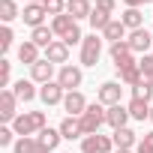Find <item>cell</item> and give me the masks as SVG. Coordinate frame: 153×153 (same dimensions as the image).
Wrapping results in <instances>:
<instances>
[{
  "mask_svg": "<svg viewBox=\"0 0 153 153\" xmlns=\"http://www.w3.org/2000/svg\"><path fill=\"white\" fill-rule=\"evenodd\" d=\"M51 30H54V36H57V39H63L69 48L84 42V33H81L78 21H75L69 12H63V15H54V18H51Z\"/></svg>",
  "mask_w": 153,
  "mask_h": 153,
  "instance_id": "1",
  "label": "cell"
},
{
  "mask_svg": "<svg viewBox=\"0 0 153 153\" xmlns=\"http://www.w3.org/2000/svg\"><path fill=\"white\" fill-rule=\"evenodd\" d=\"M45 126H48V117H45V111H21V114L12 120V129H15V135H18V138L39 135Z\"/></svg>",
  "mask_w": 153,
  "mask_h": 153,
  "instance_id": "2",
  "label": "cell"
},
{
  "mask_svg": "<svg viewBox=\"0 0 153 153\" xmlns=\"http://www.w3.org/2000/svg\"><path fill=\"white\" fill-rule=\"evenodd\" d=\"M105 114H108V108H105L102 102H90V105H87V111L78 117V120H81L84 135H96V132L105 126Z\"/></svg>",
  "mask_w": 153,
  "mask_h": 153,
  "instance_id": "3",
  "label": "cell"
},
{
  "mask_svg": "<svg viewBox=\"0 0 153 153\" xmlns=\"http://www.w3.org/2000/svg\"><path fill=\"white\" fill-rule=\"evenodd\" d=\"M57 84H60L66 93L78 90V87L84 84V72H81V66H72V63L60 66V69H57Z\"/></svg>",
  "mask_w": 153,
  "mask_h": 153,
  "instance_id": "4",
  "label": "cell"
},
{
  "mask_svg": "<svg viewBox=\"0 0 153 153\" xmlns=\"http://www.w3.org/2000/svg\"><path fill=\"white\" fill-rule=\"evenodd\" d=\"M99 57H102V36H96V33L84 36V42H81V66H96Z\"/></svg>",
  "mask_w": 153,
  "mask_h": 153,
  "instance_id": "5",
  "label": "cell"
},
{
  "mask_svg": "<svg viewBox=\"0 0 153 153\" xmlns=\"http://www.w3.org/2000/svg\"><path fill=\"white\" fill-rule=\"evenodd\" d=\"M81 153H114V141H111V135H102V132L84 135L81 138Z\"/></svg>",
  "mask_w": 153,
  "mask_h": 153,
  "instance_id": "6",
  "label": "cell"
},
{
  "mask_svg": "<svg viewBox=\"0 0 153 153\" xmlns=\"http://www.w3.org/2000/svg\"><path fill=\"white\" fill-rule=\"evenodd\" d=\"M108 54H111V60H114V72H120V69H126V66H135L138 60L132 57V48H129V42L123 39V42H114L111 48H108Z\"/></svg>",
  "mask_w": 153,
  "mask_h": 153,
  "instance_id": "7",
  "label": "cell"
},
{
  "mask_svg": "<svg viewBox=\"0 0 153 153\" xmlns=\"http://www.w3.org/2000/svg\"><path fill=\"white\" fill-rule=\"evenodd\" d=\"M18 114H21V111H18V96H15V90L9 87V90L0 93V120L12 126V120H15Z\"/></svg>",
  "mask_w": 153,
  "mask_h": 153,
  "instance_id": "8",
  "label": "cell"
},
{
  "mask_svg": "<svg viewBox=\"0 0 153 153\" xmlns=\"http://www.w3.org/2000/svg\"><path fill=\"white\" fill-rule=\"evenodd\" d=\"M120 99H123V87H120V81H105V84L96 90V102H102L105 108L120 105Z\"/></svg>",
  "mask_w": 153,
  "mask_h": 153,
  "instance_id": "9",
  "label": "cell"
},
{
  "mask_svg": "<svg viewBox=\"0 0 153 153\" xmlns=\"http://www.w3.org/2000/svg\"><path fill=\"white\" fill-rule=\"evenodd\" d=\"M126 42H129L132 54H147V48L153 45V33H150L147 27H138V30H129Z\"/></svg>",
  "mask_w": 153,
  "mask_h": 153,
  "instance_id": "10",
  "label": "cell"
},
{
  "mask_svg": "<svg viewBox=\"0 0 153 153\" xmlns=\"http://www.w3.org/2000/svg\"><path fill=\"white\" fill-rule=\"evenodd\" d=\"M87 99H84V93L81 90H72V93H66V99H63V111H66V117H81L84 111H87Z\"/></svg>",
  "mask_w": 153,
  "mask_h": 153,
  "instance_id": "11",
  "label": "cell"
},
{
  "mask_svg": "<svg viewBox=\"0 0 153 153\" xmlns=\"http://www.w3.org/2000/svg\"><path fill=\"white\" fill-rule=\"evenodd\" d=\"M39 99L51 108V105H63V99H66V90L57 84V78L54 81H48V84H42L39 87Z\"/></svg>",
  "mask_w": 153,
  "mask_h": 153,
  "instance_id": "12",
  "label": "cell"
},
{
  "mask_svg": "<svg viewBox=\"0 0 153 153\" xmlns=\"http://www.w3.org/2000/svg\"><path fill=\"white\" fill-rule=\"evenodd\" d=\"M45 6L42 3H27L24 9H21V18H24V24L30 27V30H36V27H42L45 24Z\"/></svg>",
  "mask_w": 153,
  "mask_h": 153,
  "instance_id": "13",
  "label": "cell"
},
{
  "mask_svg": "<svg viewBox=\"0 0 153 153\" xmlns=\"http://www.w3.org/2000/svg\"><path fill=\"white\" fill-rule=\"evenodd\" d=\"M45 60L54 63V66H66L69 63V45L63 39H54L48 48H45Z\"/></svg>",
  "mask_w": 153,
  "mask_h": 153,
  "instance_id": "14",
  "label": "cell"
},
{
  "mask_svg": "<svg viewBox=\"0 0 153 153\" xmlns=\"http://www.w3.org/2000/svg\"><path fill=\"white\" fill-rule=\"evenodd\" d=\"M129 120H132V117H129V108H126L123 102H120V105H111V108H108V114H105V123L111 126V132H114V129L129 126Z\"/></svg>",
  "mask_w": 153,
  "mask_h": 153,
  "instance_id": "15",
  "label": "cell"
},
{
  "mask_svg": "<svg viewBox=\"0 0 153 153\" xmlns=\"http://www.w3.org/2000/svg\"><path fill=\"white\" fill-rule=\"evenodd\" d=\"M30 81H36L39 87L48 84V81H54V63H48L45 57H42L39 63H33V66H30Z\"/></svg>",
  "mask_w": 153,
  "mask_h": 153,
  "instance_id": "16",
  "label": "cell"
},
{
  "mask_svg": "<svg viewBox=\"0 0 153 153\" xmlns=\"http://www.w3.org/2000/svg\"><path fill=\"white\" fill-rule=\"evenodd\" d=\"M111 141H114V150H117V147H120V150H135V147H138V135H135L129 126L114 129V132H111Z\"/></svg>",
  "mask_w": 153,
  "mask_h": 153,
  "instance_id": "17",
  "label": "cell"
},
{
  "mask_svg": "<svg viewBox=\"0 0 153 153\" xmlns=\"http://www.w3.org/2000/svg\"><path fill=\"white\" fill-rule=\"evenodd\" d=\"M57 129H60V135H63L66 141H78V138H84V129H81V120H78V117H63Z\"/></svg>",
  "mask_w": 153,
  "mask_h": 153,
  "instance_id": "18",
  "label": "cell"
},
{
  "mask_svg": "<svg viewBox=\"0 0 153 153\" xmlns=\"http://www.w3.org/2000/svg\"><path fill=\"white\" fill-rule=\"evenodd\" d=\"M12 90H15L18 102H33V99L39 96V90H36V81H30V78H18V81L12 84Z\"/></svg>",
  "mask_w": 153,
  "mask_h": 153,
  "instance_id": "19",
  "label": "cell"
},
{
  "mask_svg": "<svg viewBox=\"0 0 153 153\" xmlns=\"http://www.w3.org/2000/svg\"><path fill=\"white\" fill-rule=\"evenodd\" d=\"M12 150H15V153H51V150H48V147H45V144H42V141H39L36 135L18 138V141L12 144Z\"/></svg>",
  "mask_w": 153,
  "mask_h": 153,
  "instance_id": "20",
  "label": "cell"
},
{
  "mask_svg": "<svg viewBox=\"0 0 153 153\" xmlns=\"http://www.w3.org/2000/svg\"><path fill=\"white\" fill-rule=\"evenodd\" d=\"M66 12L75 21H84V18L93 15V3H90V0H66Z\"/></svg>",
  "mask_w": 153,
  "mask_h": 153,
  "instance_id": "21",
  "label": "cell"
},
{
  "mask_svg": "<svg viewBox=\"0 0 153 153\" xmlns=\"http://www.w3.org/2000/svg\"><path fill=\"white\" fill-rule=\"evenodd\" d=\"M39 51H42V48H39L36 42H30V39H27V42H21V45H18V60H21L24 66H33V63H39V60H42V57H39Z\"/></svg>",
  "mask_w": 153,
  "mask_h": 153,
  "instance_id": "22",
  "label": "cell"
},
{
  "mask_svg": "<svg viewBox=\"0 0 153 153\" xmlns=\"http://www.w3.org/2000/svg\"><path fill=\"white\" fill-rule=\"evenodd\" d=\"M126 36H129V30H126V24H123L120 18H114V21H111V24L102 30V39H108L111 45H114V42H123Z\"/></svg>",
  "mask_w": 153,
  "mask_h": 153,
  "instance_id": "23",
  "label": "cell"
},
{
  "mask_svg": "<svg viewBox=\"0 0 153 153\" xmlns=\"http://www.w3.org/2000/svg\"><path fill=\"white\" fill-rule=\"evenodd\" d=\"M117 78H120V84H126V87H135V84H141V81H144V72H141V66L135 63V66H126V69H120V72H117Z\"/></svg>",
  "mask_w": 153,
  "mask_h": 153,
  "instance_id": "24",
  "label": "cell"
},
{
  "mask_svg": "<svg viewBox=\"0 0 153 153\" xmlns=\"http://www.w3.org/2000/svg\"><path fill=\"white\" fill-rule=\"evenodd\" d=\"M54 39H57V36H54V30H51L48 24H42V27L30 30V42H36V45H39L42 51H45V48H48V45H51Z\"/></svg>",
  "mask_w": 153,
  "mask_h": 153,
  "instance_id": "25",
  "label": "cell"
},
{
  "mask_svg": "<svg viewBox=\"0 0 153 153\" xmlns=\"http://www.w3.org/2000/svg\"><path fill=\"white\" fill-rule=\"evenodd\" d=\"M126 108H129V117L132 120H150V102H144V99H129L126 102Z\"/></svg>",
  "mask_w": 153,
  "mask_h": 153,
  "instance_id": "26",
  "label": "cell"
},
{
  "mask_svg": "<svg viewBox=\"0 0 153 153\" xmlns=\"http://www.w3.org/2000/svg\"><path fill=\"white\" fill-rule=\"evenodd\" d=\"M120 21L126 24V30H138V27H144V15H141V9H123Z\"/></svg>",
  "mask_w": 153,
  "mask_h": 153,
  "instance_id": "27",
  "label": "cell"
},
{
  "mask_svg": "<svg viewBox=\"0 0 153 153\" xmlns=\"http://www.w3.org/2000/svg\"><path fill=\"white\" fill-rule=\"evenodd\" d=\"M36 138H39V141H42V144H45L48 150H57V144L63 141V135H60V129H51V126H45V129H42V132H39Z\"/></svg>",
  "mask_w": 153,
  "mask_h": 153,
  "instance_id": "28",
  "label": "cell"
},
{
  "mask_svg": "<svg viewBox=\"0 0 153 153\" xmlns=\"http://www.w3.org/2000/svg\"><path fill=\"white\" fill-rule=\"evenodd\" d=\"M90 21V27H93V33H102L111 21H114V15H108V12H99V9H93V15L87 18Z\"/></svg>",
  "mask_w": 153,
  "mask_h": 153,
  "instance_id": "29",
  "label": "cell"
},
{
  "mask_svg": "<svg viewBox=\"0 0 153 153\" xmlns=\"http://www.w3.org/2000/svg\"><path fill=\"white\" fill-rule=\"evenodd\" d=\"M0 18H3L6 24H9V21H15V18H21L15 0H0Z\"/></svg>",
  "mask_w": 153,
  "mask_h": 153,
  "instance_id": "30",
  "label": "cell"
},
{
  "mask_svg": "<svg viewBox=\"0 0 153 153\" xmlns=\"http://www.w3.org/2000/svg\"><path fill=\"white\" fill-rule=\"evenodd\" d=\"M132 99H144V102H150V99H153V87L147 84V78H144L141 84H135V87H132Z\"/></svg>",
  "mask_w": 153,
  "mask_h": 153,
  "instance_id": "31",
  "label": "cell"
},
{
  "mask_svg": "<svg viewBox=\"0 0 153 153\" xmlns=\"http://www.w3.org/2000/svg\"><path fill=\"white\" fill-rule=\"evenodd\" d=\"M9 81H12V63L9 60H0V87L9 90Z\"/></svg>",
  "mask_w": 153,
  "mask_h": 153,
  "instance_id": "32",
  "label": "cell"
},
{
  "mask_svg": "<svg viewBox=\"0 0 153 153\" xmlns=\"http://www.w3.org/2000/svg\"><path fill=\"white\" fill-rule=\"evenodd\" d=\"M42 6H45V12L54 18V15H63V12H66V0H45Z\"/></svg>",
  "mask_w": 153,
  "mask_h": 153,
  "instance_id": "33",
  "label": "cell"
},
{
  "mask_svg": "<svg viewBox=\"0 0 153 153\" xmlns=\"http://www.w3.org/2000/svg\"><path fill=\"white\" fill-rule=\"evenodd\" d=\"M135 153H153V129H150V132H144V135L138 138V147H135Z\"/></svg>",
  "mask_w": 153,
  "mask_h": 153,
  "instance_id": "34",
  "label": "cell"
},
{
  "mask_svg": "<svg viewBox=\"0 0 153 153\" xmlns=\"http://www.w3.org/2000/svg\"><path fill=\"white\" fill-rule=\"evenodd\" d=\"M18 138H15V129L12 126H0V147H9V144H15Z\"/></svg>",
  "mask_w": 153,
  "mask_h": 153,
  "instance_id": "35",
  "label": "cell"
},
{
  "mask_svg": "<svg viewBox=\"0 0 153 153\" xmlns=\"http://www.w3.org/2000/svg\"><path fill=\"white\" fill-rule=\"evenodd\" d=\"M12 39H15L12 27H9V24H3V30H0V48H3V51H9V48H12Z\"/></svg>",
  "mask_w": 153,
  "mask_h": 153,
  "instance_id": "36",
  "label": "cell"
},
{
  "mask_svg": "<svg viewBox=\"0 0 153 153\" xmlns=\"http://www.w3.org/2000/svg\"><path fill=\"white\" fill-rule=\"evenodd\" d=\"M93 9H99V12H108V15H114L117 12V0H96V6Z\"/></svg>",
  "mask_w": 153,
  "mask_h": 153,
  "instance_id": "37",
  "label": "cell"
},
{
  "mask_svg": "<svg viewBox=\"0 0 153 153\" xmlns=\"http://www.w3.org/2000/svg\"><path fill=\"white\" fill-rule=\"evenodd\" d=\"M138 66H141V72H144V78L153 72V54H141V60H138Z\"/></svg>",
  "mask_w": 153,
  "mask_h": 153,
  "instance_id": "38",
  "label": "cell"
},
{
  "mask_svg": "<svg viewBox=\"0 0 153 153\" xmlns=\"http://www.w3.org/2000/svg\"><path fill=\"white\" fill-rule=\"evenodd\" d=\"M123 3H126V9H141V6L153 3V0H123Z\"/></svg>",
  "mask_w": 153,
  "mask_h": 153,
  "instance_id": "39",
  "label": "cell"
},
{
  "mask_svg": "<svg viewBox=\"0 0 153 153\" xmlns=\"http://www.w3.org/2000/svg\"><path fill=\"white\" fill-rule=\"evenodd\" d=\"M147 84H150V87H153V72H150V75H147Z\"/></svg>",
  "mask_w": 153,
  "mask_h": 153,
  "instance_id": "40",
  "label": "cell"
},
{
  "mask_svg": "<svg viewBox=\"0 0 153 153\" xmlns=\"http://www.w3.org/2000/svg\"><path fill=\"white\" fill-rule=\"evenodd\" d=\"M114 153H135V150H120V147H117V150H114Z\"/></svg>",
  "mask_w": 153,
  "mask_h": 153,
  "instance_id": "41",
  "label": "cell"
},
{
  "mask_svg": "<svg viewBox=\"0 0 153 153\" xmlns=\"http://www.w3.org/2000/svg\"><path fill=\"white\" fill-rule=\"evenodd\" d=\"M27 3H45V0H27Z\"/></svg>",
  "mask_w": 153,
  "mask_h": 153,
  "instance_id": "42",
  "label": "cell"
},
{
  "mask_svg": "<svg viewBox=\"0 0 153 153\" xmlns=\"http://www.w3.org/2000/svg\"><path fill=\"white\" fill-rule=\"evenodd\" d=\"M150 123H153V105H150Z\"/></svg>",
  "mask_w": 153,
  "mask_h": 153,
  "instance_id": "43",
  "label": "cell"
}]
</instances>
